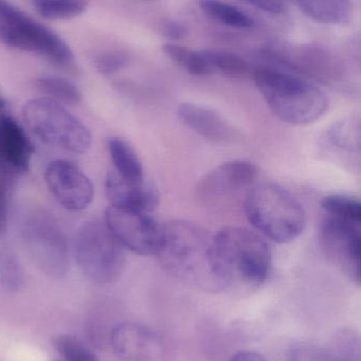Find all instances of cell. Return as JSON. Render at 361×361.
I'll use <instances>...</instances> for the list:
<instances>
[{
    "label": "cell",
    "mask_w": 361,
    "mask_h": 361,
    "mask_svg": "<svg viewBox=\"0 0 361 361\" xmlns=\"http://www.w3.org/2000/svg\"><path fill=\"white\" fill-rule=\"evenodd\" d=\"M156 256L165 271L182 283L205 292H223L213 235L201 225L187 220L161 225Z\"/></svg>",
    "instance_id": "6da1fadb"
},
{
    "label": "cell",
    "mask_w": 361,
    "mask_h": 361,
    "mask_svg": "<svg viewBox=\"0 0 361 361\" xmlns=\"http://www.w3.org/2000/svg\"><path fill=\"white\" fill-rule=\"evenodd\" d=\"M214 257L223 290H256L271 273L273 255L260 235L229 226L213 235Z\"/></svg>",
    "instance_id": "7a4b0ae2"
},
{
    "label": "cell",
    "mask_w": 361,
    "mask_h": 361,
    "mask_svg": "<svg viewBox=\"0 0 361 361\" xmlns=\"http://www.w3.org/2000/svg\"><path fill=\"white\" fill-rule=\"evenodd\" d=\"M256 88L271 111L284 123L303 126L320 120L329 108L321 89L300 75L275 67L254 70Z\"/></svg>",
    "instance_id": "3957f363"
},
{
    "label": "cell",
    "mask_w": 361,
    "mask_h": 361,
    "mask_svg": "<svg viewBox=\"0 0 361 361\" xmlns=\"http://www.w3.org/2000/svg\"><path fill=\"white\" fill-rule=\"evenodd\" d=\"M246 216L263 235L277 243H290L307 226V212L300 202L276 183L254 185L244 202Z\"/></svg>",
    "instance_id": "277c9868"
},
{
    "label": "cell",
    "mask_w": 361,
    "mask_h": 361,
    "mask_svg": "<svg viewBox=\"0 0 361 361\" xmlns=\"http://www.w3.org/2000/svg\"><path fill=\"white\" fill-rule=\"evenodd\" d=\"M0 40L11 48L42 55L59 68L73 65V53L63 38L6 0H0Z\"/></svg>",
    "instance_id": "5b68a950"
},
{
    "label": "cell",
    "mask_w": 361,
    "mask_h": 361,
    "mask_svg": "<svg viewBox=\"0 0 361 361\" xmlns=\"http://www.w3.org/2000/svg\"><path fill=\"white\" fill-rule=\"evenodd\" d=\"M28 128L42 143L72 154H82L91 146V135L80 120L52 99L42 97L23 107Z\"/></svg>",
    "instance_id": "8992f818"
},
{
    "label": "cell",
    "mask_w": 361,
    "mask_h": 361,
    "mask_svg": "<svg viewBox=\"0 0 361 361\" xmlns=\"http://www.w3.org/2000/svg\"><path fill=\"white\" fill-rule=\"evenodd\" d=\"M20 238L34 264L53 279H61L69 269V248L65 233L54 216L45 209H33L23 216Z\"/></svg>",
    "instance_id": "52a82bcc"
},
{
    "label": "cell",
    "mask_w": 361,
    "mask_h": 361,
    "mask_svg": "<svg viewBox=\"0 0 361 361\" xmlns=\"http://www.w3.org/2000/svg\"><path fill=\"white\" fill-rule=\"evenodd\" d=\"M74 255L83 274L97 283H112L124 271V247L100 221L86 222L78 228Z\"/></svg>",
    "instance_id": "ba28073f"
},
{
    "label": "cell",
    "mask_w": 361,
    "mask_h": 361,
    "mask_svg": "<svg viewBox=\"0 0 361 361\" xmlns=\"http://www.w3.org/2000/svg\"><path fill=\"white\" fill-rule=\"evenodd\" d=\"M105 224L123 247L140 256H156L161 225L148 212L110 205L105 212Z\"/></svg>",
    "instance_id": "9c48e42d"
},
{
    "label": "cell",
    "mask_w": 361,
    "mask_h": 361,
    "mask_svg": "<svg viewBox=\"0 0 361 361\" xmlns=\"http://www.w3.org/2000/svg\"><path fill=\"white\" fill-rule=\"evenodd\" d=\"M320 243L329 259L352 281L361 279V235L360 225L339 219L324 221L320 231Z\"/></svg>",
    "instance_id": "30bf717a"
},
{
    "label": "cell",
    "mask_w": 361,
    "mask_h": 361,
    "mask_svg": "<svg viewBox=\"0 0 361 361\" xmlns=\"http://www.w3.org/2000/svg\"><path fill=\"white\" fill-rule=\"evenodd\" d=\"M45 180L53 197L66 209L81 212L93 202V183L73 163L53 161L45 171Z\"/></svg>",
    "instance_id": "8fae6325"
},
{
    "label": "cell",
    "mask_w": 361,
    "mask_h": 361,
    "mask_svg": "<svg viewBox=\"0 0 361 361\" xmlns=\"http://www.w3.org/2000/svg\"><path fill=\"white\" fill-rule=\"evenodd\" d=\"M259 169L246 161H230L210 171L197 185V195L209 203L223 201L226 197L249 190L256 179Z\"/></svg>",
    "instance_id": "7c38bea8"
},
{
    "label": "cell",
    "mask_w": 361,
    "mask_h": 361,
    "mask_svg": "<svg viewBox=\"0 0 361 361\" xmlns=\"http://www.w3.org/2000/svg\"><path fill=\"white\" fill-rule=\"evenodd\" d=\"M112 347L124 361H157L163 353L160 337L148 326L123 322L112 330Z\"/></svg>",
    "instance_id": "4fadbf2b"
},
{
    "label": "cell",
    "mask_w": 361,
    "mask_h": 361,
    "mask_svg": "<svg viewBox=\"0 0 361 361\" xmlns=\"http://www.w3.org/2000/svg\"><path fill=\"white\" fill-rule=\"evenodd\" d=\"M34 148L23 127L12 116H0V176L25 175Z\"/></svg>",
    "instance_id": "5bb4252c"
},
{
    "label": "cell",
    "mask_w": 361,
    "mask_h": 361,
    "mask_svg": "<svg viewBox=\"0 0 361 361\" xmlns=\"http://www.w3.org/2000/svg\"><path fill=\"white\" fill-rule=\"evenodd\" d=\"M179 120L191 130L216 144H231L239 140V131L220 112L196 103L180 104Z\"/></svg>",
    "instance_id": "9a60e30c"
},
{
    "label": "cell",
    "mask_w": 361,
    "mask_h": 361,
    "mask_svg": "<svg viewBox=\"0 0 361 361\" xmlns=\"http://www.w3.org/2000/svg\"><path fill=\"white\" fill-rule=\"evenodd\" d=\"M288 361H361L360 338L354 331H338L326 345H295L288 352Z\"/></svg>",
    "instance_id": "2e32d148"
},
{
    "label": "cell",
    "mask_w": 361,
    "mask_h": 361,
    "mask_svg": "<svg viewBox=\"0 0 361 361\" xmlns=\"http://www.w3.org/2000/svg\"><path fill=\"white\" fill-rule=\"evenodd\" d=\"M105 189L112 206L148 214L158 207V191L146 180L129 182L112 171L106 177Z\"/></svg>",
    "instance_id": "e0dca14e"
},
{
    "label": "cell",
    "mask_w": 361,
    "mask_h": 361,
    "mask_svg": "<svg viewBox=\"0 0 361 361\" xmlns=\"http://www.w3.org/2000/svg\"><path fill=\"white\" fill-rule=\"evenodd\" d=\"M324 148L345 164L360 166L361 149L360 120L355 116L335 123L324 137Z\"/></svg>",
    "instance_id": "ac0fdd59"
},
{
    "label": "cell",
    "mask_w": 361,
    "mask_h": 361,
    "mask_svg": "<svg viewBox=\"0 0 361 361\" xmlns=\"http://www.w3.org/2000/svg\"><path fill=\"white\" fill-rule=\"evenodd\" d=\"M309 18L326 25H345L353 13L351 0H297Z\"/></svg>",
    "instance_id": "d6986e66"
},
{
    "label": "cell",
    "mask_w": 361,
    "mask_h": 361,
    "mask_svg": "<svg viewBox=\"0 0 361 361\" xmlns=\"http://www.w3.org/2000/svg\"><path fill=\"white\" fill-rule=\"evenodd\" d=\"M107 146L110 159L116 169L114 173L129 182H143V166L134 148L120 137H112Z\"/></svg>",
    "instance_id": "ffe728a7"
},
{
    "label": "cell",
    "mask_w": 361,
    "mask_h": 361,
    "mask_svg": "<svg viewBox=\"0 0 361 361\" xmlns=\"http://www.w3.org/2000/svg\"><path fill=\"white\" fill-rule=\"evenodd\" d=\"M199 8L212 20L232 29H251L254 25L249 14L223 0H201Z\"/></svg>",
    "instance_id": "44dd1931"
},
{
    "label": "cell",
    "mask_w": 361,
    "mask_h": 361,
    "mask_svg": "<svg viewBox=\"0 0 361 361\" xmlns=\"http://www.w3.org/2000/svg\"><path fill=\"white\" fill-rule=\"evenodd\" d=\"M35 86L46 99H52L61 105H76L82 99V93L78 87L67 78L61 76H40L36 80Z\"/></svg>",
    "instance_id": "7402d4cb"
},
{
    "label": "cell",
    "mask_w": 361,
    "mask_h": 361,
    "mask_svg": "<svg viewBox=\"0 0 361 361\" xmlns=\"http://www.w3.org/2000/svg\"><path fill=\"white\" fill-rule=\"evenodd\" d=\"M162 51L171 61L195 76L213 74L203 51H194L177 44H165Z\"/></svg>",
    "instance_id": "603a6c76"
},
{
    "label": "cell",
    "mask_w": 361,
    "mask_h": 361,
    "mask_svg": "<svg viewBox=\"0 0 361 361\" xmlns=\"http://www.w3.org/2000/svg\"><path fill=\"white\" fill-rule=\"evenodd\" d=\"M33 6L48 20H70L86 11L88 0H33Z\"/></svg>",
    "instance_id": "cb8c5ba5"
},
{
    "label": "cell",
    "mask_w": 361,
    "mask_h": 361,
    "mask_svg": "<svg viewBox=\"0 0 361 361\" xmlns=\"http://www.w3.org/2000/svg\"><path fill=\"white\" fill-rule=\"evenodd\" d=\"M203 53L213 73L243 76L249 71L247 61L237 53L226 50H205Z\"/></svg>",
    "instance_id": "d4e9b609"
},
{
    "label": "cell",
    "mask_w": 361,
    "mask_h": 361,
    "mask_svg": "<svg viewBox=\"0 0 361 361\" xmlns=\"http://www.w3.org/2000/svg\"><path fill=\"white\" fill-rule=\"evenodd\" d=\"M321 207L332 218L360 224L361 203L357 199L343 195H326L321 200Z\"/></svg>",
    "instance_id": "484cf974"
},
{
    "label": "cell",
    "mask_w": 361,
    "mask_h": 361,
    "mask_svg": "<svg viewBox=\"0 0 361 361\" xmlns=\"http://www.w3.org/2000/svg\"><path fill=\"white\" fill-rule=\"evenodd\" d=\"M25 282L23 269L11 248L0 247V286L8 292H18Z\"/></svg>",
    "instance_id": "4316f807"
},
{
    "label": "cell",
    "mask_w": 361,
    "mask_h": 361,
    "mask_svg": "<svg viewBox=\"0 0 361 361\" xmlns=\"http://www.w3.org/2000/svg\"><path fill=\"white\" fill-rule=\"evenodd\" d=\"M53 347L66 361H100L95 354L83 345L78 339L68 334L53 337Z\"/></svg>",
    "instance_id": "83f0119b"
},
{
    "label": "cell",
    "mask_w": 361,
    "mask_h": 361,
    "mask_svg": "<svg viewBox=\"0 0 361 361\" xmlns=\"http://www.w3.org/2000/svg\"><path fill=\"white\" fill-rule=\"evenodd\" d=\"M129 63V57L123 51L112 50L101 53L95 59V69L102 75H112L124 69Z\"/></svg>",
    "instance_id": "f1b7e54d"
},
{
    "label": "cell",
    "mask_w": 361,
    "mask_h": 361,
    "mask_svg": "<svg viewBox=\"0 0 361 361\" xmlns=\"http://www.w3.org/2000/svg\"><path fill=\"white\" fill-rule=\"evenodd\" d=\"M14 177L0 176V238L6 233L8 227V208L14 189Z\"/></svg>",
    "instance_id": "f546056e"
},
{
    "label": "cell",
    "mask_w": 361,
    "mask_h": 361,
    "mask_svg": "<svg viewBox=\"0 0 361 361\" xmlns=\"http://www.w3.org/2000/svg\"><path fill=\"white\" fill-rule=\"evenodd\" d=\"M159 31L165 37L169 38L172 42H179L184 40L188 36V27L172 19H165L159 25Z\"/></svg>",
    "instance_id": "4dcf8cb0"
},
{
    "label": "cell",
    "mask_w": 361,
    "mask_h": 361,
    "mask_svg": "<svg viewBox=\"0 0 361 361\" xmlns=\"http://www.w3.org/2000/svg\"><path fill=\"white\" fill-rule=\"evenodd\" d=\"M243 1L271 14H280L286 8V0H243Z\"/></svg>",
    "instance_id": "1f68e13d"
},
{
    "label": "cell",
    "mask_w": 361,
    "mask_h": 361,
    "mask_svg": "<svg viewBox=\"0 0 361 361\" xmlns=\"http://www.w3.org/2000/svg\"><path fill=\"white\" fill-rule=\"evenodd\" d=\"M230 361H268L256 352L242 351L233 355Z\"/></svg>",
    "instance_id": "d6a6232c"
},
{
    "label": "cell",
    "mask_w": 361,
    "mask_h": 361,
    "mask_svg": "<svg viewBox=\"0 0 361 361\" xmlns=\"http://www.w3.org/2000/svg\"><path fill=\"white\" fill-rule=\"evenodd\" d=\"M6 99H2L1 97H0V110L4 109V107H6Z\"/></svg>",
    "instance_id": "836d02e7"
},
{
    "label": "cell",
    "mask_w": 361,
    "mask_h": 361,
    "mask_svg": "<svg viewBox=\"0 0 361 361\" xmlns=\"http://www.w3.org/2000/svg\"><path fill=\"white\" fill-rule=\"evenodd\" d=\"M53 361H66V360H64L63 358H61V360H53Z\"/></svg>",
    "instance_id": "e575fe53"
}]
</instances>
